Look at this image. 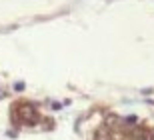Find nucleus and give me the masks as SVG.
<instances>
[{"label": "nucleus", "mask_w": 154, "mask_h": 140, "mask_svg": "<svg viewBox=\"0 0 154 140\" xmlns=\"http://www.w3.org/2000/svg\"><path fill=\"white\" fill-rule=\"evenodd\" d=\"M34 116H36V110H34L32 104H24V106H20V118H24L26 122H32Z\"/></svg>", "instance_id": "f257e3e1"}, {"label": "nucleus", "mask_w": 154, "mask_h": 140, "mask_svg": "<svg viewBox=\"0 0 154 140\" xmlns=\"http://www.w3.org/2000/svg\"><path fill=\"white\" fill-rule=\"evenodd\" d=\"M14 90L22 92V90H24V82H16V84H14Z\"/></svg>", "instance_id": "f03ea898"}, {"label": "nucleus", "mask_w": 154, "mask_h": 140, "mask_svg": "<svg viewBox=\"0 0 154 140\" xmlns=\"http://www.w3.org/2000/svg\"><path fill=\"white\" fill-rule=\"evenodd\" d=\"M52 108H54V110H60L62 106H60V104H58V102H52Z\"/></svg>", "instance_id": "7ed1b4c3"}]
</instances>
